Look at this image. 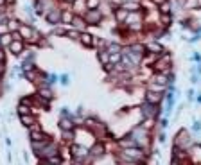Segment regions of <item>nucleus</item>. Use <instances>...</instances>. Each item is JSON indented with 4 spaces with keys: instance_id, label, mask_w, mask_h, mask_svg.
I'll return each mask as SVG.
<instances>
[{
    "instance_id": "f257e3e1",
    "label": "nucleus",
    "mask_w": 201,
    "mask_h": 165,
    "mask_svg": "<svg viewBox=\"0 0 201 165\" xmlns=\"http://www.w3.org/2000/svg\"><path fill=\"white\" fill-rule=\"evenodd\" d=\"M86 20L90 22V23H97V22L101 20V13L97 9H90L88 11V14H86Z\"/></svg>"
},
{
    "instance_id": "f03ea898",
    "label": "nucleus",
    "mask_w": 201,
    "mask_h": 165,
    "mask_svg": "<svg viewBox=\"0 0 201 165\" xmlns=\"http://www.w3.org/2000/svg\"><path fill=\"white\" fill-rule=\"evenodd\" d=\"M86 155H88V149H85V147H81V145L72 147V156L74 158H81V156H86Z\"/></svg>"
},
{
    "instance_id": "7ed1b4c3",
    "label": "nucleus",
    "mask_w": 201,
    "mask_h": 165,
    "mask_svg": "<svg viewBox=\"0 0 201 165\" xmlns=\"http://www.w3.org/2000/svg\"><path fill=\"white\" fill-rule=\"evenodd\" d=\"M120 59H122V63H124V66L126 68H133L137 63H135V58L133 56H129V54H124V56H120Z\"/></svg>"
},
{
    "instance_id": "20e7f679",
    "label": "nucleus",
    "mask_w": 201,
    "mask_h": 165,
    "mask_svg": "<svg viewBox=\"0 0 201 165\" xmlns=\"http://www.w3.org/2000/svg\"><path fill=\"white\" fill-rule=\"evenodd\" d=\"M22 49H23V45H22V41L20 40H13L11 41V52L14 54V56H18V54H22Z\"/></svg>"
},
{
    "instance_id": "39448f33",
    "label": "nucleus",
    "mask_w": 201,
    "mask_h": 165,
    "mask_svg": "<svg viewBox=\"0 0 201 165\" xmlns=\"http://www.w3.org/2000/svg\"><path fill=\"white\" fill-rule=\"evenodd\" d=\"M160 97H162V93H153V92H147L146 93V99H147V103H151V104H155V103H158L160 101Z\"/></svg>"
},
{
    "instance_id": "423d86ee",
    "label": "nucleus",
    "mask_w": 201,
    "mask_h": 165,
    "mask_svg": "<svg viewBox=\"0 0 201 165\" xmlns=\"http://www.w3.org/2000/svg\"><path fill=\"white\" fill-rule=\"evenodd\" d=\"M59 18H61V14H59L58 11H52V13H49V14H47V20L50 22V23H56Z\"/></svg>"
},
{
    "instance_id": "0eeeda50",
    "label": "nucleus",
    "mask_w": 201,
    "mask_h": 165,
    "mask_svg": "<svg viewBox=\"0 0 201 165\" xmlns=\"http://www.w3.org/2000/svg\"><path fill=\"white\" fill-rule=\"evenodd\" d=\"M2 38H0V45H11V41H13V34H0Z\"/></svg>"
},
{
    "instance_id": "6e6552de",
    "label": "nucleus",
    "mask_w": 201,
    "mask_h": 165,
    "mask_svg": "<svg viewBox=\"0 0 201 165\" xmlns=\"http://www.w3.org/2000/svg\"><path fill=\"white\" fill-rule=\"evenodd\" d=\"M79 40H81V43L83 45H92V36L90 34H79Z\"/></svg>"
},
{
    "instance_id": "1a4fd4ad",
    "label": "nucleus",
    "mask_w": 201,
    "mask_h": 165,
    "mask_svg": "<svg viewBox=\"0 0 201 165\" xmlns=\"http://www.w3.org/2000/svg\"><path fill=\"white\" fill-rule=\"evenodd\" d=\"M124 9L126 11H138L140 9V6H138V2H131V4L127 2L126 6H124Z\"/></svg>"
},
{
    "instance_id": "9d476101",
    "label": "nucleus",
    "mask_w": 201,
    "mask_h": 165,
    "mask_svg": "<svg viewBox=\"0 0 201 165\" xmlns=\"http://www.w3.org/2000/svg\"><path fill=\"white\" fill-rule=\"evenodd\" d=\"M32 122H34V119L31 115H22V124L23 126H32Z\"/></svg>"
},
{
    "instance_id": "9b49d317",
    "label": "nucleus",
    "mask_w": 201,
    "mask_h": 165,
    "mask_svg": "<svg viewBox=\"0 0 201 165\" xmlns=\"http://www.w3.org/2000/svg\"><path fill=\"white\" fill-rule=\"evenodd\" d=\"M59 126H61V129H65V131H68V129H72V122H70L68 119H63V120L59 122Z\"/></svg>"
},
{
    "instance_id": "f8f14e48",
    "label": "nucleus",
    "mask_w": 201,
    "mask_h": 165,
    "mask_svg": "<svg viewBox=\"0 0 201 165\" xmlns=\"http://www.w3.org/2000/svg\"><path fill=\"white\" fill-rule=\"evenodd\" d=\"M147 49L151 52H158V54H160V52H162V45H160V43H149Z\"/></svg>"
},
{
    "instance_id": "ddd939ff",
    "label": "nucleus",
    "mask_w": 201,
    "mask_h": 165,
    "mask_svg": "<svg viewBox=\"0 0 201 165\" xmlns=\"http://www.w3.org/2000/svg\"><path fill=\"white\" fill-rule=\"evenodd\" d=\"M115 14H117V18H119V20H124V18H127V11H126V9H119Z\"/></svg>"
},
{
    "instance_id": "4468645a",
    "label": "nucleus",
    "mask_w": 201,
    "mask_h": 165,
    "mask_svg": "<svg viewBox=\"0 0 201 165\" xmlns=\"http://www.w3.org/2000/svg\"><path fill=\"white\" fill-rule=\"evenodd\" d=\"M92 155H94V156H97V155H103V145H101V144L94 145V149H92Z\"/></svg>"
},
{
    "instance_id": "2eb2a0df",
    "label": "nucleus",
    "mask_w": 201,
    "mask_h": 165,
    "mask_svg": "<svg viewBox=\"0 0 201 165\" xmlns=\"http://www.w3.org/2000/svg\"><path fill=\"white\" fill-rule=\"evenodd\" d=\"M86 6H88V9H97L99 0H86Z\"/></svg>"
},
{
    "instance_id": "dca6fc26",
    "label": "nucleus",
    "mask_w": 201,
    "mask_h": 165,
    "mask_svg": "<svg viewBox=\"0 0 201 165\" xmlns=\"http://www.w3.org/2000/svg\"><path fill=\"white\" fill-rule=\"evenodd\" d=\"M31 29H29V27H22V25H20V34H22V36H25V38H29V36H31Z\"/></svg>"
},
{
    "instance_id": "f3484780",
    "label": "nucleus",
    "mask_w": 201,
    "mask_h": 165,
    "mask_svg": "<svg viewBox=\"0 0 201 165\" xmlns=\"http://www.w3.org/2000/svg\"><path fill=\"white\" fill-rule=\"evenodd\" d=\"M31 140L32 142H38V140H43V135L38 133V131H34V133L31 135Z\"/></svg>"
},
{
    "instance_id": "a211bd4d",
    "label": "nucleus",
    "mask_w": 201,
    "mask_h": 165,
    "mask_svg": "<svg viewBox=\"0 0 201 165\" xmlns=\"http://www.w3.org/2000/svg\"><path fill=\"white\" fill-rule=\"evenodd\" d=\"M43 155L47 156V158H49V156H52V155H56V147H54V145H50V147H47V151H45Z\"/></svg>"
},
{
    "instance_id": "6ab92c4d",
    "label": "nucleus",
    "mask_w": 201,
    "mask_h": 165,
    "mask_svg": "<svg viewBox=\"0 0 201 165\" xmlns=\"http://www.w3.org/2000/svg\"><path fill=\"white\" fill-rule=\"evenodd\" d=\"M119 61H120V54H113V56H110V63L115 65V63H119Z\"/></svg>"
},
{
    "instance_id": "aec40b11",
    "label": "nucleus",
    "mask_w": 201,
    "mask_h": 165,
    "mask_svg": "<svg viewBox=\"0 0 201 165\" xmlns=\"http://www.w3.org/2000/svg\"><path fill=\"white\" fill-rule=\"evenodd\" d=\"M40 95H42V97L45 95V97H49V99L52 97V93H50V90H49V88H45V90L42 88V90H40Z\"/></svg>"
},
{
    "instance_id": "412c9836",
    "label": "nucleus",
    "mask_w": 201,
    "mask_h": 165,
    "mask_svg": "<svg viewBox=\"0 0 201 165\" xmlns=\"http://www.w3.org/2000/svg\"><path fill=\"white\" fill-rule=\"evenodd\" d=\"M22 68H23V70L27 72V70H32V68H34V65H32L31 61H25V63H23V66H22Z\"/></svg>"
},
{
    "instance_id": "4be33fe9",
    "label": "nucleus",
    "mask_w": 201,
    "mask_h": 165,
    "mask_svg": "<svg viewBox=\"0 0 201 165\" xmlns=\"http://www.w3.org/2000/svg\"><path fill=\"white\" fill-rule=\"evenodd\" d=\"M99 58H101V59H103L104 63H110V54H108V52H103V54H99Z\"/></svg>"
},
{
    "instance_id": "5701e85b",
    "label": "nucleus",
    "mask_w": 201,
    "mask_h": 165,
    "mask_svg": "<svg viewBox=\"0 0 201 165\" xmlns=\"http://www.w3.org/2000/svg\"><path fill=\"white\" fill-rule=\"evenodd\" d=\"M61 18H63V22H72V14L66 11V13H63V14H61Z\"/></svg>"
},
{
    "instance_id": "b1692460",
    "label": "nucleus",
    "mask_w": 201,
    "mask_h": 165,
    "mask_svg": "<svg viewBox=\"0 0 201 165\" xmlns=\"http://www.w3.org/2000/svg\"><path fill=\"white\" fill-rule=\"evenodd\" d=\"M160 9H162V13H165V14H167V13H171V7H169V6H167V2H163Z\"/></svg>"
},
{
    "instance_id": "393cba45",
    "label": "nucleus",
    "mask_w": 201,
    "mask_h": 165,
    "mask_svg": "<svg viewBox=\"0 0 201 165\" xmlns=\"http://www.w3.org/2000/svg\"><path fill=\"white\" fill-rule=\"evenodd\" d=\"M18 111H20V115H29V110L23 106V104H20V108H18Z\"/></svg>"
},
{
    "instance_id": "a878e982",
    "label": "nucleus",
    "mask_w": 201,
    "mask_h": 165,
    "mask_svg": "<svg viewBox=\"0 0 201 165\" xmlns=\"http://www.w3.org/2000/svg\"><path fill=\"white\" fill-rule=\"evenodd\" d=\"M9 29H20V23L18 22H9Z\"/></svg>"
},
{
    "instance_id": "bb28decb",
    "label": "nucleus",
    "mask_w": 201,
    "mask_h": 165,
    "mask_svg": "<svg viewBox=\"0 0 201 165\" xmlns=\"http://www.w3.org/2000/svg\"><path fill=\"white\" fill-rule=\"evenodd\" d=\"M68 36L75 40V38H79V32H77V31H70V32H68Z\"/></svg>"
},
{
    "instance_id": "cd10ccee",
    "label": "nucleus",
    "mask_w": 201,
    "mask_h": 165,
    "mask_svg": "<svg viewBox=\"0 0 201 165\" xmlns=\"http://www.w3.org/2000/svg\"><path fill=\"white\" fill-rule=\"evenodd\" d=\"M192 127H194V131H199V129H201V124L198 122V120H196V122H194V126H192Z\"/></svg>"
},
{
    "instance_id": "c85d7f7f",
    "label": "nucleus",
    "mask_w": 201,
    "mask_h": 165,
    "mask_svg": "<svg viewBox=\"0 0 201 165\" xmlns=\"http://www.w3.org/2000/svg\"><path fill=\"white\" fill-rule=\"evenodd\" d=\"M110 50H111V52H119V50H120V47H119V45H111Z\"/></svg>"
},
{
    "instance_id": "c756f323",
    "label": "nucleus",
    "mask_w": 201,
    "mask_h": 165,
    "mask_svg": "<svg viewBox=\"0 0 201 165\" xmlns=\"http://www.w3.org/2000/svg\"><path fill=\"white\" fill-rule=\"evenodd\" d=\"M4 58H6V56H4V50L0 49V63H4Z\"/></svg>"
},
{
    "instance_id": "7c9ffc66",
    "label": "nucleus",
    "mask_w": 201,
    "mask_h": 165,
    "mask_svg": "<svg viewBox=\"0 0 201 165\" xmlns=\"http://www.w3.org/2000/svg\"><path fill=\"white\" fill-rule=\"evenodd\" d=\"M68 75H61V82H68V79H66Z\"/></svg>"
},
{
    "instance_id": "2f4dec72",
    "label": "nucleus",
    "mask_w": 201,
    "mask_h": 165,
    "mask_svg": "<svg viewBox=\"0 0 201 165\" xmlns=\"http://www.w3.org/2000/svg\"><path fill=\"white\" fill-rule=\"evenodd\" d=\"M7 31V27H6V25H0V32H6Z\"/></svg>"
},
{
    "instance_id": "473e14b6",
    "label": "nucleus",
    "mask_w": 201,
    "mask_h": 165,
    "mask_svg": "<svg viewBox=\"0 0 201 165\" xmlns=\"http://www.w3.org/2000/svg\"><path fill=\"white\" fill-rule=\"evenodd\" d=\"M153 2H155V4H163L165 0H153Z\"/></svg>"
},
{
    "instance_id": "72a5a7b5",
    "label": "nucleus",
    "mask_w": 201,
    "mask_h": 165,
    "mask_svg": "<svg viewBox=\"0 0 201 165\" xmlns=\"http://www.w3.org/2000/svg\"><path fill=\"white\" fill-rule=\"evenodd\" d=\"M4 72V65H2V63H0V74Z\"/></svg>"
},
{
    "instance_id": "f704fd0d",
    "label": "nucleus",
    "mask_w": 201,
    "mask_h": 165,
    "mask_svg": "<svg viewBox=\"0 0 201 165\" xmlns=\"http://www.w3.org/2000/svg\"><path fill=\"white\" fill-rule=\"evenodd\" d=\"M0 6H4V0H0Z\"/></svg>"
},
{
    "instance_id": "c9c22d12",
    "label": "nucleus",
    "mask_w": 201,
    "mask_h": 165,
    "mask_svg": "<svg viewBox=\"0 0 201 165\" xmlns=\"http://www.w3.org/2000/svg\"><path fill=\"white\" fill-rule=\"evenodd\" d=\"M66 2H74V0H66Z\"/></svg>"
}]
</instances>
